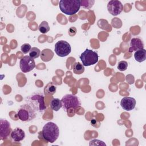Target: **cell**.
<instances>
[{
    "label": "cell",
    "instance_id": "obj_1",
    "mask_svg": "<svg viewBox=\"0 0 146 146\" xmlns=\"http://www.w3.org/2000/svg\"><path fill=\"white\" fill-rule=\"evenodd\" d=\"M42 135L45 140L52 143L58 139L59 136V127L55 123L49 121L43 126Z\"/></svg>",
    "mask_w": 146,
    "mask_h": 146
},
{
    "label": "cell",
    "instance_id": "obj_2",
    "mask_svg": "<svg viewBox=\"0 0 146 146\" xmlns=\"http://www.w3.org/2000/svg\"><path fill=\"white\" fill-rule=\"evenodd\" d=\"M81 6L79 0H61L59 2V9L64 14L72 15L76 14Z\"/></svg>",
    "mask_w": 146,
    "mask_h": 146
},
{
    "label": "cell",
    "instance_id": "obj_3",
    "mask_svg": "<svg viewBox=\"0 0 146 146\" xmlns=\"http://www.w3.org/2000/svg\"><path fill=\"white\" fill-rule=\"evenodd\" d=\"M26 102L36 112H43L46 109L44 104V96L40 94H35L26 99Z\"/></svg>",
    "mask_w": 146,
    "mask_h": 146
},
{
    "label": "cell",
    "instance_id": "obj_4",
    "mask_svg": "<svg viewBox=\"0 0 146 146\" xmlns=\"http://www.w3.org/2000/svg\"><path fill=\"white\" fill-rule=\"evenodd\" d=\"M18 118L22 121H30L35 118L36 112L27 103L21 106L17 112Z\"/></svg>",
    "mask_w": 146,
    "mask_h": 146
},
{
    "label": "cell",
    "instance_id": "obj_5",
    "mask_svg": "<svg viewBox=\"0 0 146 146\" xmlns=\"http://www.w3.org/2000/svg\"><path fill=\"white\" fill-rule=\"evenodd\" d=\"M62 108L66 112L71 108H76L80 106L81 102L79 98L72 94H66L64 95L61 99Z\"/></svg>",
    "mask_w": 146,
    "mask_h": 146
},
{
    "label": "cell",
    "instance_id": "obj_6",
    "mask_svg": "<svg viewBox=\"0 0 146 146\" xmlns=\"http://www.w3.org/2000/svg\"><path fill=\"white\" fill-rule=\"evenodd\" d=\"M79 58L84 66H90L96 64L98 62L99 56L95 51L86 49L81 54Z\"/></svg>",
    "mask_w": 146,
    "mask_h": 146
},
{
    "label": "cell",
    "instance_id": "obj_7",
    "mask_svg": "<svg viewBox=\"0 0 146 146\" xmlns=\"http://www.w3.org/2000/svg\"><path fill=\"white\" fill-rule=\"evenodd\" d=\"M55 52L56 55L60 57H64L67 56L71 51V47L67 41L59 40L58 41L54 47Z\"/></svg>",
    "mask_w": 146,
    "mask_h": 146
},
{
    "label": "cell",
    "instance_id": "obj_8",
    "mask_svg": "<svg viewBox=\"0 0 146 146\" xmlns=\"http://www.w3.org/2000/svg\"><path fill=\"white\" fill-rule=\"evenodd\" d=\"M19 67L23 72L26 73L32 71L35 67V60L30 56H24L19 62Z\"/></svg>",
    "mask_w": 146,
    "mask_h": 146
},
{
    "label": "cell",
    "instance_id": "obj_9",
    "mask_svg": "<svg viewBox=\"0 0 146 146\" xmlns=\"http://www.w3.org/2000/svg\"><path fill=\"white\" fill-rule=\"evenodd\" d=\"M123 9L121 2L117 0L110 1L107 4V10L112 15L116 16L120 14Z\"/></svg>",
    "mask_w": 146,
    "mask_h": 146
},
{
    "label": "cell",
    "instance_id": "obj_10",
    "mask_svg": "<svg viewBox=\"0 0 146 146\" xmlns=\"http://www.w3.org/2000/svg\"><path fill=\"white\" fill-rule=\"evenodd\" d=\"M11 131L10 123L7 120H0V137L2 140L6 139L10 135Z\"/></svg>",
    "mask_w": 146,
    "mask_h": 146
},
{
    "label": "cell",
    "instance_id": "obj_11",
    "mask_svg": "<svg viewBox=\"0 0 146 146\" xmlns=\"http://www.w3.org/2000/svg\"><path fill=\"white\" fill-rule=\"evenodd\" d=\"M120 105L125 111H131L135 107L136 100L132 97H124L121 100Z\"/></svg>",
    "mask_w": 146,
    "mask_h": 146
},
{
    "label": "cell",
    "instance_id": "obj_12",
    "mask_svg": "<svg viewBox=\"0 0 146 146\" xmlns=\"http://www.w3.org/2000/svg\"><path fill=\"white\" fill-rule=\"evenodd\" d=\"M144 48V43L139 38H133L131 39L129 52H132Z\"/></svg>",
    "mask_w": 146,
    "mask_h": 146
},
{
    "label": "cell",
    "instance_id": "obj_13",
    "mask_svg": "<svg viewBox=\"0 0 146 146\" xmlns=\"http://www.w3.org/2000/svg\"><path fill=\"white\" fill-rule=\"evenodd\" d=\"M11 138L14 141L19 142L23 140L25 137V133L23 129L17 127L11 132Z\"/></svg>",
    "mask_w": 146,
    "mask_h": 146
},
{
    "label": "cell",
    "instance_id": "obj_14",
    "mask_svg": "<svg viewBox=\"0 0 146 146\" xmlns=\"http://www.w3.org/2000/svg\"><path fill=\"white\" fill-rule=\"evenodd\" d=\"M54 55V53L49 48H45L41 51L40 56L43 62H49L52 59Z\"/></svg>",
    "mask_w": 146,
    "mask_h": 146
},
{
    "label": "cell",
    "instance_id": "obj_15",
    "mask_svg": "<svg viewBox=\"0 0 146 146\" xmlns=\"http://www.w3.org/2000/svg\"><path fill=\"white\" fill-rule=\"evenodd\" d=\"M56 90V86L52 82H49L44 88V94L45 95L51 96L54 95Z\"/></svg>",
    "mask_w": 146,
    "mask_h": 146
},
{
    "label": "cell",
    "instance_id": "obj_16",
    "mask_svg": "<svg viewBox=\"0 0 146 146\" xmlns=\"http://www.w3.org/2000/svg\"><path fill=\"white\" fill-rule=\"evenodd\" d=\"M134 57L138 62L144 61L146 59V50L144 48H142L136 51L134 54Z\"/></svg>",
    "mask_w": 146,
    "mask_h": 146
},
{
    "label": "cell",
    "instance_id": "obj_17",
    "mask_svg": "<svg viewBox=\"0 0 146 146\" xmlns=\"http://www.w3.org/2000/svg\"><path fill=\"white\" fill-rule=\"evenodd\" d=\"M51 108L55 111H59L61 107H62V104L61 100L58 98H54L52 99L50 103Z\"/></svg>",
    "mask_w": 146,
    "mask_h": 146
},
{
    "label": "cell",
    "instance_id": "obj_18",
    "mask_svg": "<svg viewBox=\"0 0 146 146\" xmlns=\"http://www.w3.org/2000/svg\"><path fill=\"white\" fill-rule=\"evenodd\" d=\"M72 70L75 74L80 75L84 72V66L79 62H75L73 64Z\"/></svg>",
    "mask_w": 146,
    "mask_h": 146
},
{
    "label": "cell",
    "instance_id": "obj_19",
    "mask_svg": "<svg viewBox=\"0 0 146 146\" xmlns=\"http://www.w3.org/2000/svg\"><path fill=\"white\" fill-rule=\"evenodd\" d=\"M39 31L42 34H46L50 30V26L47 21H42L38 27Z\"/></svg>",
    "mask_w": 146,
    "mask_h": 146
},
{
    "label": "cell",
    "instance_id": "obj_20",
    "mask_svg": "<svg viewBox=\"0 0 146 146\" xmlns=\"http://www.w3.org/2000/svg\"><path fill=\"white\" fill-rule=\"evenodd\" d=\"M40 50L37 47H32L29 52V56L33 59L37 58L40 55Z\"/></svg>",
    "mask_w": 146,
    "mask_h": 146
},
{
    "label": "cell",
    "instance_id": "obj_21",
    "mask_svg": "<svg viewBox=\"0 0 146 146\" xmlns=\"http://www.w3.org/2000/svg\"><path fill=\"white\" fill-rule=\"evenodd\" d=\"M128 67V63L125 60L120 61L117 64V69L121 71H124Z\"/></svg>",
    "mask_w": 146,
    "mask_h": 146
},
{
    "label": "cell",
    "instance_id": "obj_22",
    "mask_svg": "<svg viewBox=\"0 0 146 146\" xmlns=\"http://www.w3.org/2000/svg\"><path fill=\"white\" fill-rule=\"evenodd\" d=\"M31 49V46L29 43H24L21 47V50L23 54H27L30 52Z\"/></svg>",
    "mask_w": 146,
    "mask_h": 146
}]
</instances>
